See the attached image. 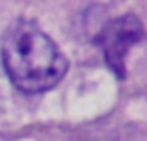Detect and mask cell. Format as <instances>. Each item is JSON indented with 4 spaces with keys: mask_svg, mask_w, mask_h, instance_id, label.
<instances>
[{
    "mask_svg": "<svg viewBox=\"0 0 147 141\" xmlns=\"http://www.w3.org/2000/svg\"><path fill=\"white\" fill-rule=\"evenodd\" d=\"M2 63L17 89L22 93H43L67 72V59L52 39L32 21H17L2 39Z\"/></svg>",
    "mask_w": 147,
    "mask_h": 141,
    "instance_id": "cell-1",
    "label": "cell"
},
{
    "mask_svg": "<svg viewBox=\"0 0 147 141\" xmlns=\"http://www.w3.org/2000/svg\"><path fill=\"white\" fill-rule=\"evenodd\" d=\"M145 39L144 24L136 15H123L110 21L99 35V45L102 48V56L106 65L117 78H125L127 74V54Z\"/></svg>",
    "mask_w": 147,
    "mask_h": 141,
    "instance_id": "cell-2",
    "label": "cell"
}]
</instances>
